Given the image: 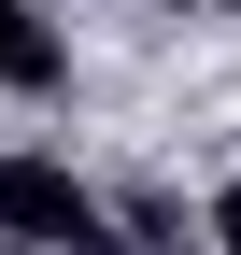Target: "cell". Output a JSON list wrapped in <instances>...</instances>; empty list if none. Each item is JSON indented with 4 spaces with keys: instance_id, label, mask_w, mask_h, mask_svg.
<instances>
[{
    "instance_id": "obj_1",
    "label": "cell",
    "mask_w": 241,
    "mask_h": 255,
    "mask_svg": "<svg viewBox=\"0 0 241 255\" xmlns=\"http://www.w3.org/2000/svg\"><path fill=\"white\" fill-rule=\"evenodd\" d=\"M114 227V199L71 170V156H0V255H71V241H100Z\"/></svg>"
},
{
    "instance_id": "obj_2",
    "label": "cell",
    "mask_w": 241,
    "mask_h": 255,
    "mask_svg": "<svg viewBox=\"0 0 241 255\" xmlns=\"http://www.w3.org/2000/svg\"><path fill=\"white\" fill-rule=\"evenodd\" d=\"M71 85V28L43 0H0V100H57Z\"/></svg>"
},
{
    "instance_id": "obj_3",
    "label": "cell",
    "mask_w": 241,
    "mask_h": 255,
    "mask_svg": "<svg viewBox=\"0 0 241 255\" xmlns=\"http://www.w3.org/2000/svg\"><path fill=\"white\" fill-rule=\"evenodd\" d=\"M114 227H128L142 255H185V213H170V199H156V184H142V199H128V213H114Z\"/></svg>"
},
{
    "instance_id": "obj_4",
    "label": "cell",
    "mask_w": 241,
    "mask_h": 255,
    "mask_svg": "<svg viewBox=\"0 0 241 255\" xmlns=\"http://www.w3.org/2000/svg\"><path fill=\"white\" fill-rule=\"evenodd\" d=\"M199 227H213V255H241V184H213V213H199Z\"/></svg>"
},
{
    "instance_id": "obj_5",
    "label": "cell",
    "mask_w": 241,
    "mask_h": 255,
    "mask_svg": "<svg viewBox=\"0 0 241 255\" xmlns=\"http://www.w3.org/2000/svg\"><path fill=\"white\" fill-rule=\"evenodd\" d=\"M71 255H142V241H128V227H100V241H71Z\"/></svg>"
},
{
    "instance_id": "obj_6",
    "label": "cell",
    "mask_w": 241,
    "mask_h": 255,
    "mask_svg": "<svg viewBox=\"0 0 241 255\" xmlns=\"http://www.w3.org/2000/svg\"><path fill=\"white\" fill-rule=\"evenodd\" d=\"M185 14H213V0H185Z\"/></svg>"
}]
</instances>
